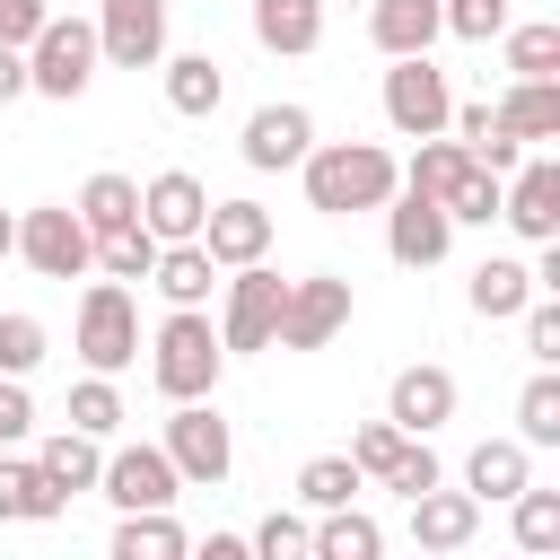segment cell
Listing matches in <instances>:
<instances>
[{
    "mask_svg": "<svg viewBox=\"0 0 560 560\" xmlns=\"http://www.w3.org/2000/svg\"><path fill=\"white\" fill-rule=\"evenodd\" d=\"M306 149H315V114H306L298 96H280V105H254V114H245L236 158H245L254 175H289V166H306Z\"/></svg>",
    "mask_w": 560,
    "mask_h": 560,
    "instance_id": "12",
    "label": "cell"
},
{
    "mask_svg": "<svg viewBox=\"0 0 560 560\" xmlns=\"http://www.w3.org/2000/svg\"><path fill=\"white\" fill-rule=\"evenodd\" d=\"M88 79H96V26L88 18H44V35L26 44V96L70 105V96H88Z\"/></svg>",
    "mask_w": 560,
    "mask_h": 560,
    "instance_id": "6",
    "label": "cell"
},
{
    "mask_svg": "<svg viewBox=\"0 0 560 560\" xmlns=\"http://www.w3.org/2000/svg\"><path fill=\"white\" fill-rule=\"evenodd\" d=\"M438 18H446V35H464V44H490V35H508V0H446Z\"/></svg>",
    "mask_w": 560,
    "mask_h": 560,
    "instance_id": "42",
    "label": "cell"
},
{
    "mask_svg": "<svg viewBox=\"0 0 560 560\" xmlns=\"http://www.w3.org/2000/svg\"><path fill=\"white\" fill-rule=\"evenodd\" d=\"M385 420H394L402 438H429V429H446V420H455V368H438V359L402 368V376L385 385Z\"/></svg>",
    "mask_w": 560,
    "mask_h": 560,
    "instance_id": "16",
    "label": "cell"
},
{
    "mask_svg": "<svg viewBox=\"0 0 560 560\" xmlns=\"http://www.w3.org/2000/svg\"><path fill=\"white\" fill-rule=\"evenodd\" d=\"M96 271L105 280H149L158 271V236L131 219V228H114V236H96Z\"/></svg>",
    "mask_w": 560,
    "mask_h": 560,
    "instance_id": "38",
    "label": "cell"
},
{
    "mask_svg": "<svg viewBox=\"0 0 560 560\" xmlns=\"http://www.w3.org/2000/svg\"><path fill=\"white\" fill-rule=\"evenodd\" d=\"M158 79H166V105H175L184 122H210V114L228 105V70H219V52H166Z\"/></svg>",
    "mask_w": 560,
    "mask_h": 560,
    "instance_id": "20",
    "label": "cell"
},
{
    "mask_svg": "<svg viewBox=\"0 0 560 560\" xmlns=\"http://www.w3.org/2000/svg\"><path fill=\"white\" fill-rule=\"evenodd\" d=\"M438 210H446L455 228H490V219H499V175H481V166H464V175H455V192H446Z\"/></svg>",
    "mask_w": 560,
    "mask_h": 560,
    "instance_id": "39",
    "label": "cell"
},
{
    "mask_svg": "<svg viewBox=\"0 0 560 560\" xmlns=\"http://www.w3.org/2000/svg\"><path fill=\"white\" fill-rule=\"evenodd\" d=\"M446 245H455V219H446L438 201H420V192H394V201H385V254H394L402 271L446 262Z\"/></svg>",
    "mask_w": 560,
    "mask_h": 560,
    "instance_id": "15",
    "label": "cell"
},
{
    "mask_svg": "<svg viewBox=\"0 0 560 560\" xmlns=\"http://www.w3.org/2000/svg\"><path fill=\"white\" fill-rule=\"evenodd\" d=\"M70 429L105 446V438L122 429V385H114V376H79V385H70Z\"/></svg>",
    "mask_w": 560,
    "mask_h": 560,
    "instance_id": "37",
    "label": "cell"
},
{
    "mask_svg": "<svg viewBox=\"0 0 560 560\" xmlns=\"http://www.w3.org/2000/svg\"><path fill=\"white\" fill-rule=\"evenodd\" d=\"M201 219H210V184H201V175L158 166V175L140 184V228H149L158 245H201Z\"/></svg>",
    "mask_w": 560,
    "mask_h": 560,
    "instance_id": "13",
    "label": "cell"
},
{
    "mask_svg": "<svg viewBox=\"0 0 560 560\" xmlns=\"http://www.w3.org/2000/svg\"><path fill=\"white\" fill-rule=\"evenodd\" d=\"M158 455L175 464V481H184V490H219V481L236 472V429L219 420V402H175V411H166Z\"/></svg>",
    "mask_w": 560,
    "mask_h": 560,
    "instance_id": "4",
    "label": "cell"
},
{
    "mask_svg": "<svg viewBox=\"0 0 560 560\" xmlns=\"http://www.w3.org/2000/svg\"><path fill=\"white\" fill-rule=\"evenodd\" d=\"M245 551H254V560H306V516H298V508H271V516L245 534Z\"/></svg>",
    "mask_w": 560,
    "mask_h": 560,
    "instance_id": "41",
    "label": "cell"
},
{
    "mask_svg": "<svg viewBox=\"0 0 560 560\" xmlns=\"http://www.w3.org/2000/svg\"><path fill=\"white\" fill-rule=\"evenodd\" d=\"M402 455V429L394 420H368L359 438H350V464H359V481H385V464Z\"/></svg>",
    "mask_w": 560,
    "mask_h": 560,
    "instance_id": "43",
    "label": "cell"
},
{
    "mask_svg": "<svg viewBox=\"0 0 560 560\" xmlns=\"http://www.w3.org/2000/svg\"><path fill=\"white\" fill-rule=\"evenodd\" d=\"M166 9L175 0H96V61L114 70H158L166 61Z\"/></svg>",
    "mask_w": 560,
    "mask_h": 560,
    "instance_id": "10",
    "label": "cell"
},
{
    "mask_svg": "<svg viewBox=\"0 0 560 560\" xmlns=\"http://www.w3.org/2000/svg\"><path fill=\"white\" fill-rule=\"evenodd\" d=\"M96 490L114 499V516H166L184 499V481H175V464L158 446H114L105 472H96Z\"/></svg>",
    "mask_w": 560,
    "mask_h": 560,
    "instance_id": "11",
    "label": "cell"
},
{
    "mask_svg": "<svg viewBox=\"0 0 560 560\" xmlns=\"http://www.w3.org/2000/svg\"><path fill=\"white\" fill-rule=\"evenodd\" d=\"M44 350H52L44 315H26V306H0V376H9V385H26V376L44 368Z\"/></svg>",
    "mask_w": 560,
    "mask_h": 560,
    "instance_id": "33",
    "label": "cell"
},
{
    "mask_svg": "<svg viewBox=\"0 0 560 560\" xmlns=\"http://www.w3.org/2000/svg\"><path fill=\"white\" fill-rule=\"evenodd\" d=\"M499 52H508V70H516V79H560V26H551V18L508 26V35H499Z\"/></svg>",
    "mask_w": 560,
    "mask_h": 560,
    "instance_id": "35",
    "label": "cell"
},
{
    "mask_svg": "<svg viewBox=\"0 0 560 560\" xmlns=\"http://www.w3.org/2000/svg\"><path fill=\"white\" fill-rule=\"evenodd\" d=\"M149 376H158L166 402H219V376H228L219 324L210 315H166L149 332Z\"/></svg>",
    "mask_w": 560,
    "mask_h": 560,
    "instance_id": "2",
    "label": "cell"
},
{
    "mask_svg": "<svg viewBox=\"0 0 560 560\" xmlns=\"http://www.w3.org/2000/svg\"><path fill=\"white\" fill-rule=\"evenodd\" d=\"M306 560H385V525H376L368 508L306 516Z\"/></svg>",
    "mask_w": 560,
    "mask_h": 560,
    "instance_id": "26",
    "label": "cell"
},
{
    "mask_svg": "<svg viewBox=\"0 0 560 560\" xmlns=\"http://www.w3.org/2000/svg\"><path fill=\"white\" fill-rule=\"evenodd\" d=\"M18 254V210H0V262Z\"/></svg>",
    "mask_w": 560,
    "mask_h": 560,
    "instance_id": "49",
    "label": "cell"
},
{
    "mask_svg": "<svg viewBox=\"0 0 560 560\" xmlns=\"http://www.w3.org/2000/svg\"><path fill=\"white\" fill-rule=\"evenodd\" d=\"M499 219H508L525 245H560V158H525V166L499 184Z\"/></svg>",
    "mask_w": 560,
    "mask_h": 560,
    "instance_id": "14",
    "label": "cell"
},
{
    "mask_svg": "<svg viewBox=\"0 0 560 560\" xmlns=\"http://www.w3.org/2000/svg\"><path fill=\"white\" fill-rule=\"evenodd\" d=\"M70 516V499L35 472V455H0V525H52Z\"/></svg>",
    "mask_w": 560,
    "mask_h": 560,
    "instance_id": "27",
    "label": "cell"
},
{
    "mask_svg": "<svg viewBox=\"0 0 560 560\" xmlns=\"http://www.w3.org/2000/svg\"><path fill=\"white\" fill-rule=\"evenodd\" d=\"M359 464L350 455H306L298 464V516H332V508H359Z\"/></svg>",
    "mask_w": 560,
    "mask_h": 560,
    "instance_id": "30",
    "label": "cell"
},
{
    "mask_svg": "<svg viewBox=\"0 0 560 560\" xmlns=\"http://www.w3.org/2000/svg\"><path fill=\"white\" fill-rule=\"evenodd\" d=\"M464 298H472V315H481V324H508V315H525L542 289H534V262H516V254H490V262L472 271V289H464Z\"/></svg>",
    "mask_w": 560,
    "mask_h": 560,
    "instance_id": "25",
    "label": "cell"
},
{
    "mask_svg": "<svg viewBox=\"0 0 560 560\" xmlns=\"http://www.w3.org/2000/svg\"><path fill=\"white\" fill-rule=\"evenodd\" d=\"M184 560H254V551H245V534H210V542H192Z\"/></svg>",
    "mask_w": 560,
    "mask_h": 560,
    "instance_id": "47",
    "label": "cell"
},
{
    "mask_svg": "<svg viewBox=\"0 0 560 560\" xmlns=\"http://www.w3.org/2000/svg\"><path fill=\"white\" fill-rule=\"evenodd\" d=\"M464 166H472V158H464L455 140H420V149H411V166H402V192H420V201H446Z\"/></svg>",
    "mask_w": 560,
    "mask_h": 560,
    "instance_id": "36",
    "label": "cell"
},
{
    "mask_svg": "<svg viewBox=\"0 0 560 560\" xmlns=\"http://www.w3.org/2000/svg\"><path fill=\"white\" fill-rule=\"evenodd\" d=\"M26 429H35V394H26V385H9V376H0V455H9V446H18V438H26Z\"/></svg>",
    "mask_w": 560,
    "mask_h": 560,
    "instance_id": "46",
    "label": "cell"
},
{
    "mask_svg": "<svg viewBox=\"0 0 560 560\" xmlns=\"http://www.w3.org/2000/svg\"><path fill=\"white\" fill-rule=\"evenodd\" d=\"M525 481H534V446H516V438H481L464 455V499L472 508H508Z\"/></svg>",
    "mask_w": 560,
    "mask_h": 560,
    "instance_id": "18",
    "label": "cell"
},
{
    "mask_svg": "<svg viewBox=\"0 0 560 560\" xmlns=\"http://www.w3.org/2000/svg\"><path fill=\"white\" fill-rule=\"evenodd\" d=\"M184 551H192V534L175 508L166 516H114V542H105V560H184Z\"/></svg>",
    "mask_w": 560,
    "mask_h": 560,
    "instance_id": "31",
    "label": "cell"
},
{
    "mask_svg": "<svg viewBox=\"0 0 560 560\" xmlns=\"http://www.w3.org/2000/svg\"><path fill=\"white\" fill-rule=\"evenodd\" d=\"M438 35H446L438 0H368V44H376L385 61H420Z\"/></svg>",
    "mask_w": 560,
    "mask_h": 560,
    "instance_id": "19",
    "label": "cell"
},
{
    "mask_svg": "<svg viewBox=\"0 0 560 560\" xmlns=\"http://www.w3.org/2000/svg\"><path fill=\"white\" fill-rule=\"evenodd\" d=\"M438 9H446V0H438Z\"/></svg>",
    "mask_w": 560,
    "mask_h": 560,
    "instance_id": "50",
    "label": "cell"
},
{
    "mask_svg": "<svg viewBox=\"0 0 560 560\" xmlns=\"http://www.w3.org/2000/svg\"><path fill=\"white\" fill-rule=\"evenodd\" d=\"M472 534H481V508H472L464 490H446V481H438V490H420V499H411V542H420V551H464Z\"/></svg>",
    "mask_w": 560,
    "mask_h": 560,
    "instance_id": "23",
    "label": "cell"
},
{
    "mask_svg": "<svg viewBox=\"0 0 560 560\" xmlns=\"http://www.w3.org/2000/svg\"><path fill=\"white\" fill-rule=\"evenodd\" d=\"M490 114H499V131L516 149H542V140H560V79H516Z\"/></svg>",
    "mask_w": 560,
    "mask_h": 560,
    "instance_id": "22",
    "label": "cell"
},
{
    "mask_svg": "<svg viewBox=\"0 0 560 560\" xmlns=\"http://www.w3.org/2000/svg\"><path fill=\"white\" fill-rule=\"evenodd\" d=\"M35 472H44L61 499H79V490H96V472H105V446H96V438H79V429H52V438L35 446Z\"/></svg>",
    "mask_w": 560,
    "mask_h": 560,
    "instance_id": "28",
    "label": "cell"
},
{
    "mask_svg": "<svg viewBox=\"0 0 560 560\" xmlns=\"http://www.w3.org/2000/svg\"><path fill=\"white\" fill-rule=\"evenodd\" d=\"M341 332H350V280H341V271L289 280V298H280V341H271V350H332Z\"/></svg>",
    "mask_w": 560,
    "mask_h": 560,
    "instance_id": "9",
    "label": "cell"
},
{
    "mask_svg": "<svg viewBox=\"0 0 560 560\" xmlns=\"http://www.w3.org/2000/svg\"><path fill=\"white\" fill-rule=\"evenodd\" d=\"M516 446H560V376L534 368L516 394Z\"/></svg>",
    "mask_w": 560,
    "mask_h": 560,
    "instance_id": "34",
    "label": "cell"
},
{
    "mask_svg": "<svg viewBox=\"0 0 560 560\" xmlns=\"http://www.w3.org/2000/svg\"><path fill=\"white\" fill-rule=\"evenodd\" d=\"M508 525H516V551H525V560H551V551H560V490L525 481V490L508 499Z\"/></svg>",
    "mask_w": 560,
    "mask_h": 560,
    "instance_id": "32",
    "label": "cell"
},
{
    "mask_svg": "<svg viewBox=\"0 0 560 560\" xmlns=\"http://www.w3.org/2000/svg\"><path fill=\"white\" fill-rule=\"evenodd\" d=\"M280 298H289V280L271 262L228 271L219 280V350H271L280 341Z\"/></svg>",
    "mask_w": 560,
    "mask_h": 560,
    "instance_id": "7",
    "label": "cell"
},
{
    "mask_svg": "<svg viewBox=\"0 0 560 560\" xmlns=\"http://www.w3.org/2000/svg\"><path fill=\"white\" fill-rule=\"evenodd\" d=\"M446 481V464H438V446L429 438H402V455L385 464V490H402V499H420V490H438Z\"/></svg>",
    "mask_w": 560,
    "mask_h": 560,
    "instance_id": "40",
    "label": "cell"
},
{
    "mask_svg": "<svg viewBox=\"0 0 560 560\" xmlns=\"http://www.w3.org/2000/svg\"><path fill=\"white\" fill-rule=\"evenodd\" d=\"M446 114H455V88L446 70L420 52V61H385V122L394 140H446Z\"/></svg>",
    "mask_w": 560,
    "mask_h": 560,
    "instance_id": "8",
    "label": "cell"
},
{
    "mask_svg": "<svg viewBox=\"0 0 560 560\" xmlns=\"http://www.w3.org/2000/svg\"><path fill=\"white\" fill-rule=\"evenodd\" d=\"M298 184H306V210L350 219V210H385V201L402 192V166H394V149H376V140H315L306 166H298Z\"/></svg>",
    "mask_w": 560,
    "mask_h": 560,
    "instance_id": "1",
    "label": "cell"
},
{
    "mask_svg": "<svg viewBox=\"0 0 560 560\" xmlns=\"http://www.w3.org/2000/svg\"><path fill=\"white\" fill-rule=\"evenodd\" d=\"M70 210H79V228H88V236H114V228H131V219H140V184H131V175H114V166H96V175L79 184V201H70Z\"/></svg>",
    "mask_w": 560,
    "mask_h": 560,
    "instance_id": "29",
    "label": "cell"
},
{
    "mask_svg": "<svg viewBox=\"0 0 560 560\" xmlns=\"http://www.w3.org/2000/svg\"><path fill=\"white\" fill-rule=\"evenodd\" d=\"M26 96V52H0V105Z\"/></svg>",
    "mask_w": 560,
    "mask_h": 560,
    "instance_id": "48",
    "label": "cell"
},
{
    "mask_svg": "<svg viewBox=\"0 0 560 560\" xmlns=\"http://www.w3.org/2000/svg\"><path fill=\"white\" fill-rule=\"evenodd\" d=\"M18 262L35 280H88L96 271V236L79 228L70 201H35V210H18Z\"/></svg>",
    "mask_w": 560,
    "mask_h": 560,
    "instance_id": "5",
    "label": "cell"
},
{
    "mask_svg": "<svg viewBox=\"0 0 560 560\" xmlns=\"http://www.w3.org/2000/svg\"><path fill=\"white\" fill-rule=\"evenodd\" d=\"M70 350L88 359V376H122V368L140 359V306H131L122 280H88V289H79Z\"/></svg>",
    "mask_w": 560,
    "mask_h": 560,
    "instance_id": "3",
    "label": "cell"
},
{
    "mask_svg": "<svg viewBox=\"0 0 560 560\" xmlns=\"http://www.w3.org/2000/svg\"><path fill=\"white\" fill-rule=\"evenodd\" d=\"M149 289L166 298V315H210V289H219V262L201 245H158V271Z\"/></svg>",
    "mask_w": 560,
    "mask_h": 560,
    "instance_id": "21",
    "label": "cell"
},
{
    "mask_svg": "<svg viewBox=\"0 0 560 560\" xmlns=\"http://www.w3.org/2000/svg\"><path fill=\"white\" fill-rule=\"evenodd\" d=\"M525 350H534V368H560V298L525 306Z\"/></svg>",
    "mask_w": 560,
    "mask_h": 560,
    "instance_id": "44",
    "label": "cell"
},
{
    "mask_svg": "<svg viewBox=\"0 0 560 560\" xmlns=\"http://www.w3.org/2000/svg\"><path fill=\"white\" fill-rule=\"evenodd\" d=\"M44 18H52V0H0V52H26L44 35Z\"/></svg>",
    "mask_w": 560,
    "mask_h": 560,
    "instance_id": "45",
    "label": "cell"
},
{
    "mask_svg": "<svg viewBox=\"0 0 560 560\" xmlns=\"http://www.w3.org/2000/svg\"><path fill=\"white\" fill-rule=\"evenodd\" d=\"M254 44L280 61H306L324 44V0H254Z\"/></svg>",
    "mask_w": 560,
    "mask_h": 560,
    "instance_id": "24",
    "label": "cell"
},
{
    "mask_svg": "<svg viewBox=\"0 0 560 560\" xmlns=\"http://www.w3.org/2000/svg\"><path fill=\"white\" fill-rule=\"evenodd\" d=\"M201 254H210L219 271L262 262V254H271V210H262V201H210V219H201Z\"/></svg>",
    "mask_w": 560,
    "mask_h": 560,
    "instance_id": "17",
    "label": "cell"
}]
</instances>
